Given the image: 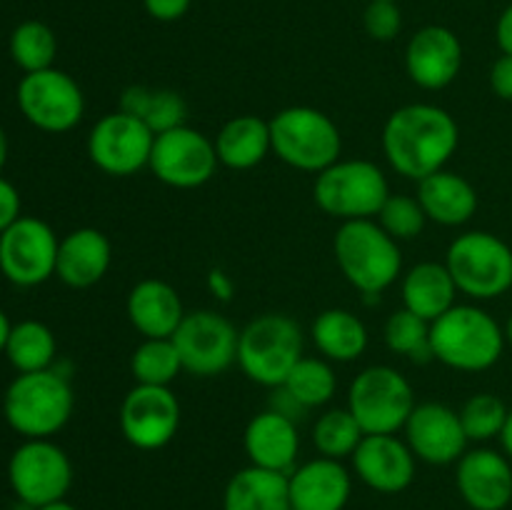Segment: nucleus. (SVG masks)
Instances as JSON below:
<instances>
[{"label": "nucleus", "instance_id": "1", "mask_svg": "<svg viewBox=\"0 0 512 510\" xmlns=\"http://www.w3.org/2000/svg\"><path fill=\"white\" fill-rule=\"evenodd\" d=\"M458 145V120L433 103L403 105L383 125V153L390 168L415 183L445 170Z\"/></svg>", "mask_w": 512, "mask_h": 510}, {"label": "nucleus", "instance_id": "2", "mask_svg": "<svg viewBox=\"0 0 512 510\" xmlns=\"http://www.w3.org/2000/svg\"><path fill=\"white\" fill-rule=\"evenodd\" d=\"M433 360L460 373L490 370L505 350V328L480 305L455 303L430 323Z\"/></svg>", "mask_w": 512, "mask_h": 510}, {"label": "nucleus", "instance_id": "3", "mask_svg": "<svg viewBox=\"0 0 512 510\" xmlns=\"http://www.w3.org/2000/svg\"><path fill=\"white\" fill-rule=\"evenodd\" d=\"M75 410L70 375L58 368L18 373L3 395L5 423L25 440L53 438L68 425Z\"/></svg>", "mask_w": 512, "mask_h": 510}, {"label": "nucleus", "instance_id": "4", "mask_svg": "<svg viewBox=\"0 0 512 510\" xmlns=\"http://www.w3.org/2000/svg\"><path fill=\"white\" fill-rule=\"evenodd\" d=\"M333 255L343 278L363 295L378 298L403 278V250L375 218L340 223Z\"/></svg>", "mask_w": 512, "mask_h": 510}, {"label": "nucleus", "instance_id": "5", "mask_svg": "<svg viewBox=\"0 0 512 510\" xmlns=\"http://www.w3.org/2000/svg\"><path fill=\"white\" fill-rule=\"evenodd\" d=\"M273 153L285 165L303 173H315L338 163L343 135L328 113L310 105H290L270 118Z\"/></svg>", "mask_w": 512, "mask_h": 510}, {"label": "nucleus", "instance_id": "6", "mask_svg": "<svg viewBox=\"0 0 512 510\" xmlns=\"http://www.w3.org/2000/svg\"><path fill=\"white\" fill-rule=\"evenodd\" d=\"M303 358V330L290 315H255L238 338V368L245 378L263 388H280Z\"/></svg>", "mask_w": 512, "mask_h": 510}, {"label": "nucleus", "instance_id": "7", "mask_svg": "<svg viewBox=\"0 0 512 510\" xmlns=\"http://www.w3.org/2000/svg\"><path fill=\"white\" fill-rule=\"evenodd\" d=\"M313 198L325 215L340 223L368 220L378 218L380 208L390 198V183L373 160L340 158L315 175Z\"/></svg>", "mask_w": 512, "mask_h": 510}, {"label": "nucleus", "instance_id": "8", "mask_svg": "<svg viewBox=\"0 0 512 510\" xmlns=\"http://www.w3.org/2000/svg\"><path fill=\"white\" fill-rule=\"evenodd\" d=\"M415 405L413 385L393 365L360 370L348 388V410L365 435H398Z\"/></svg>", "mask_w": 512, "mask_h": 510}, {"label": "nucleus", "instance_id": "9", "mask_svg": "<svg viewBox=\"0 0 512 510\" xmlns=\"http://www.w3.org/2000/svg\"><path fill=\"white\" fill-rule=\"evenodd\" d=\"M445 265L463 295L493 300L512 288V248L488 230H468L450 243Z\"/></svg>", "mask_w": 512, "mask_h": 510}, {"label": "nucleus", "instance_id": "10", "mask_svg": "<svg viewBox=\"0 0 512 510\" xmlns=\"http://www.w3.org/2000/svg\"><path fill=\"white\" fill-rule=\"evenodd\" d=\"M240 330L233 320L210 308L190 310L173 333V343L185 373L195 378H215L238 363Z\"/></svg>", "mask_w": 512, "mask_h": 510}, {"label": "nucleus", "instance_id": "11", "mask_svg": "<svg viewBox=\"0 0 512 510\" xmlns=\"http://www.w3.org/2000/svg\"><path fill=\"white\" fill-rule=\"evenodd\" d=\"M15 100L23 118L43 133H68L78 128L85 115V95L78 80L58 68L25 73Z\"/></svg>", "mask_w": 512, "mask_h": 510}, {"label": "nucleus", "instance_id": "12", "mask_svg": "<svg viewBox=\"0 0 512 510\" xmlns=\"http://www.w3.org/2000/svg\"><path fill=\"white\" fill-rule=\"evenodd\" d=\"M8 483L15 498L40 508L68 495L73 485V463L50 438L23 440L8 460Z\"/></svg>", "mask_w": 512, "mask_h": 510}, {"label": "nucleus", "instance_id": "13", "mask_svg": "<svg viewBox=\"0 0 512 510\" xmlns=\"http://www.w3.org/2000/svg\"><path fill=\"white\" fill-rule=\"evenodd\" d=\"M155 133L133 115L115 110L95 120L88 133V158L110 178H130L150 165Z\"/></svg>", "mask_w": 512, "mask_h": 510}, {"label": "nucleus", "instance_id": "14", "mask_svg": "<svg viewBox=\"0 0 512 510\" xmlns=\"http://www.w3.org/2000/svg\"><path fill=\"white\" fill-rule=\"evenodd\" d=\"M183 410L178 395L163 385H138L125 393L118 410L123 438L143 453L163 450L180 430Z\"/></svg>", "mask_w": 512, "mask_h": 510}, {"label": "nucleus", "instance_id": "15", "mask_svg": "<svg viewBox=\"0 0 512 510\" xmlns=\"http://www.w3.org/2000/svg\"><path fill=\"white\" fill-rule=\"evenodd\" d=\"M58 235L45 220L20 215L0 233V273L18 288H35L55 275Z\"/></svg>", "mask_w": 512, "mask_h": 510}, {"label": "nucleus", "instance_id": "16", "mask_svg": "<svg viewBox=\"0 0 512 510\" xmlns=\"http://www.w3.org/2000/svg\"><path fill=\"white\" fill-rule=\"evenodd\" d=\"M218 165L220 160L213 138L185 123L168 133L155 135L148 168L168 188L193 190L208 183Z\"/></svg>", "mask_w": 512, "mask_h": 510}, {"label": "nucleus", "instance_id": "17", "mask_svg": "<svg viewBox=\"0 0 512 510\" xmlns=\"http://www.w3.org/2000/svg\"><path fill=\"white\" fill-rule=\"evenodd\" d=\"M403 433L415 458L428 465L458 463L470 443L458 410L435 400L415 405Z\"/></svg>", "mask_w": 512, "mask_h": 510}, {"label": "nucleus", "instance_id": "18", "mask_svg": "<svg viewBox=\"0 0 512 510\" xmlns=\"http://www.w3.org/2000/svg\"><path fill=\"white\" fill-rule=\"evenodd\" d=\"M463 70V43L445 25H425L405 48V73L418 88L443 90Z\"/></svg>", "mask_w": 512, "mask_h": 510}, {"label": "nucleus", "instance_id": "19", "mask_svg": "<svg viewBox=\"0 0 512 510\" xmlns=\"http://www.w3.org/2000/svg\"><path fill=\"white\" fill-rule=\"evenodd\" d=\"M355 475L375 493L395 495L413 485L418 458L398 435H365L350 455Z\"/></svg>", "mask_w": 512, "mask_h": 510}, {"label": "nucleus", "instance_id": "20", "mask_svg": "<svg viewBox=\"0 0 512 510\" xmlns=\"http://www.w3.org/2000/svg\"><path fill=\"white\" fill-rule=\"evenodd\" d=\"M455 485L473 510H505L512 503V463L493 448L465 450L455 468Z\"/></svg>", "mask_w": 512, "mask_h": 510}, {"label": "nucleus", "instance_id": "21", "mask_svg": "<svg viewBox=\"0 0 512 510\" xmlns=\"http://www.w3.org/2000/svg\"><path fill=\"white\" fill-rule=\"evenodd\" d=\"M288 490L293 510H345L353 493V475L343 460L318 455L290 470Z\"/></svg>", "mask_w": 512, "mask_h": 510}, {"label": "nucleus", "instance_id": "22", "mask_svg": "<svg viewBox=\"0 0 512 510\" xmlns=\"http://www.w3.org/2000/svg\"><path fill=\"white\" fill-rule=\"evenodd\" d=\"M243 448L250 465L288 475L300 453L298 423L275 408L263 410L245 425Z\"/></svg>", "mask_w": 512, "mask_h": 510}, {"label": "nucleus", "instance_id": "23", "mask_svg": "<svg viewBox=\"0 0 512 510\" xmlns=\"http://www.w3.org/2000/svg\"><path fill=\"white\" fill-rule=\"evenodd\" d=\"M110 263H113V245L103 230H70L65 238H60L55 278L75 290L93 288L108 275Z\"/></svg>", "mask_w": 512, "mask_h": 510}, {"label": "nucleus", "instance_id": "24", "mask_svg": "<svg viewBox=\"0 0 512 510\" xmlns=\"http://www.w3.org/2000/svg\"><path fill=\"white\" fill-rule=\"evenodd\" d=\"M125 313L143 338H173L188 310L173 285L158 278H143L130 288Z\"/></svg>", "mask_w": 512, "mask_h": 510}, {"label": "nucleus", "instance_id": "25", "mask_svg": "<svg viewBox=\"0 0 512 510\" xmlns=\"http://www.w3.org/2000/svg\"><path fill=\"white\" fill-rule=\"evenodd\" d=\"M418 203L433 223L460 228L478 213V190L468 178L453 170H438L418 183Z\"/></svg>", "mask_w": 512, "mask_h": 510}, {"label": "nucleus", "instance_id": "26", "mask_svg": "<svg viewBox=\"0 0 512 510\" xmlns=\"http://www.w3.org/2000/svg\"><path fill=\"white\" fill-rule=\"evenodd\" d=\"M458 285L450 275L448 265L423 260L413 265L408 273L400 278V295H403V308L415 313L418 318L435 323L440 315L448 313L458 303Z\"/></svg>", "mask_w": 512, "mask_h": 510}, {"label": "nucleus", "instance_id": "27", "mask_svg": "<svg viewBox=\"0 0 512 510\" xmlns=\"http://www.w3.org/2000/svg\"><path fill=\"white\" fill-rule=\"evenodd\" d=\"M220 165L230 170H250L273 153L270 120L258 115H235L213 138Z\"/></svg>", "mask_w": 512, "mask_h": 510}, {"label": "nucleus", "instance_id": "28", "mask_svg": "<svg viewBox=\"0 0 512 510\" xmlns=\"http://www.w3.org/2000/svg\"><path fill=\"white\" fill-rule=\"evenodd\" d=\"M223 510H293L288 475L255 465L238 470L225 485Z\"/></svg>", "mask_w": 512, "mask_h": 510}, {"label": "nucleus", "instance_id": "29", "mask_svg": "<svg viewBox=\"0 0 512 510\" xmlns=\"http://www.w3.org/2000/svg\"><path fill=\"white\" fill-rule=\"evenodd\" d=\"M315 348L330 363H355L368 350V328L363 320L345 308H328L313 320Z\"/></svg>", "mask_w": 512, "mask_h": 510}, {"label": "nucleus", "instance_id": "30", "mask_svg": "<svg viewBox=\"0 0 512 510\" xmlns=\"http://www.w3.org/2000/svg\"><path fill=\"white\" fill-rule=\"evenodd\" d=\"M118 110L143 120L155 135L180 128L188 120V103L178 90L150 85H128L120 95Z\"/></svg>", "mask_w": 512, "mask_h": 510}, {"label": "nucleus", "instance_id": "31", "mask_svg": "<svg viewBox=\"0 0 512 510\" xmlns=\"http://www.w3.org/2000/svg\"><path fill=\"white\" fill-rule=\"evenodd\" d=\"M285 395L298 405L303 413L313 408H323L338 393V375H335L333 363L325 358H303L293 365L285 383L280 385Z\"/></svg>", "mask_w": 512, "mask_h": 510}, {"label": "nucleus", "instance_id": "32", "mask_svg": "<svg viewBox=\"0 0 512 510\" xmlns=\"http://www.w3.org/2000/svg\"><path fill=\"white\" fill-rule=\"evenodd\" d=\"M5 358L18 373H38V370L55 368L58 340H55L53 330L40 320H20L10 330Z\"/></svg>", "mask_w": 512, "mask_h": 510}, {"label": "nucleus", "instance_id": "33", "mask_svg": "<svg viewBox=\"0 0 512 510\" xmlns=\"http://www.w3.org/2000/svg\"><path fill=\"white\" fill-rule=\"evenodd\" d=\"M183 370L173 338H143L130 355V375L138 385H163L170 388Z\"/></svg>", "mask_w": 512, "mask_h": 510}, {"label": "nucleus", "instance_id": "34", "mask_svg": "<svg viewBox=\"0 0 512 510\" xmlns=\"http://www.w3.org/2000/svg\"><path fill=\"white\" fill-rule=\"evenodd\" d=\"M55 55H58V38L43 20H23L10 33V58L23 73L55 68Z\"/></svg>", "mask_w": 512, "mask_h": 510}, {"label": "nucleus", "instance_id": "35", "mask_svg": "<svg viewBox=\"0 0 512 510\" xmlns=\"http://www.w3.org/2000/svg\"><path fill=\"white\" fill-rule=\"evenodd\" d=\"M365 438L363 428L353 413L345 408H330L323 415H318L313 425V445L323 458L345 460L355 453L360 440Z\"/></svg>", "mask_w": 512, "mask_h": 510}, {"label": "nucleus", "instance_id": "36", "mask_svg": "<svg viewBox=\"0 0 512 510\" xmlns=\"http://www.w3.org/2000/svg\"><path fill=\"white\" fill-rule=\"evenodd\" d=\"M385 345L390 353L403 355L413 363H428L433 360V345H430V323L410 313L408 308L393 310L385 320L383 328Z\"/></svg>", "mask_w": 512, "mask_h": 510}, {"label": "nucleus", "instance_id": "37", "mask_svg": "<svg viewBox=\"0 0 512 510\" xmlns=\"http://www.w3.org/2000/svg\"><path fill=\"white\" fill-rule=\"evenodd\" d=\"M510 408L503 398L495 393H475L470 395L458 410L460 423H463L465 435L470 443H488V440L500 438L508 420Z\"/></svg>", "mask_w": 512, "mask_h": 510}, {"label": "nucleus", "instance_id": "38", "mask_svg": "<svg viewBox=\"0 0 512 510\" xmlns=\"http://www.w3.org/2000/svg\"><path fill=\"white\" fill-rule=\"evenodd\" d=\"M380 228L395 238L398 243L403 240H415L425 230V223H428V215H425L423 205L418 203V198L413 195H393L385 200V205L380 208L378 218Z\"/></svg>", "mask_w": 512, "mask_h": 510}, {"label": "nucleus", "instance_id": "39", "mask_svg": "<svg viewBox=\"0 0 512 510\" xmlns=\"http://www.w3.org/2000/svg\"><path fill=\"white\" fill-rule=\"evenodd\" d=\"M365 33L378 43H390L398 38L400 28H403V13H400L398 3H388V0H370L368 8L363 13Z\"/></svg>", "mask_w": 512, "mask_h": 510}, {"label": "nucleus", "instance_id": "40", "mask_svg": "<svg viewBox=\"0 0 512 510\" xmlns=\"http://www.w3.org/2000/svg\"><path fill=\"white\" fill-rule=\"evenodd\" d=\"M193 0H143L145 13L158 23H175L190 10Z\"/></svg>", "mask_w": 512, "mask_h": 510}, {"label": "nucleus", "instance_id": "41", "mask_svg": "<svg viewBox=\"0 0 512 510\" xmlns=\"http://www.w3.org/2000/svg\"><path fill=\"white\" fill-rule=\"evenodd\" d=\"M20 218V193L10 180L0 178V233Z\"/></svg>", "mask_w": 512, "mask_h": 510}, {"label": "nucleus", "instance_id": "42", "mask_svg": "<svg viewBox=\"0 0 512 510\" xmlns=\"http://www.w3.org/2000/svg\"><path fill=\"white\" fill-rule=\"evenodd\" d=\"M490 90L500 100H512V55H500L490 68Z\"/></svg>", "mask_w": 512, "mask_h": 510}, {"label": "nucleus", "instance_id": "43", "mask_svg": "<svg viewBox=\"0 0 512 510\" xmlns=\"http://www.w3.org/2000/svg\"><path fill=\"white\" fill-rule=\"evenodd\" d=\"M208 290L220 300V303H228L235 293V283L223 268H213L208 273Z\"/></svg>", "mask_w": 512, "mask_h": 510}, {"label": "nucleus", "instance_id": "44", "mask_svg": "<svg viewBox=\"0 0 512 510\" xmlns=\"http://www.w3.org/2000/svg\"><path fill=\"white\" fill-rule=\"evenodd\" d=\"M495 40L503 55H512V3L500 13L498 25H495Z\"/></svg>", "mask_w": 512, "mask_h": 510}, {"label": "nucleus", "instance_id": "45", "mask_svg": "<svg viewBox=\"0 0 512 510\" xmlns=\"http://www.w3.org/2000/svg\"><path fill=\"white\" fill-rule=\"evenodd\" d=\"M500 443H503V453L512 460V408L508 413V420H505L503 433H500Z\"/></svg>", "mask_w": 512, "mask_h": 510}, {"label": "nucleus", "instance_id": "46", "mask_svg": "<svg viewBox=\"0 0 512 510\" xmlns=\"http://www.w3.org/2000/svg\"><path fill=\"white\" fill-rule=\"evenodd\" d=\"M10 330H13V323L8 320L5 310H0V353H5V345H8Z\"/></svg>", "mask_w": 512, "mask_h": 510}, {"label": "nucleus", "instance_id": "47", "mask_svg": "<svg viewBox=\"0 0 512 510\" xmlns=\"http://www.w3.org/2000/svg\"><path fill=\"white\" fill-rule=\"evenodd\" d=\"M8 150H10L8 135H5L3 125H0V170H3L5 163H8Z\"/></svg>", "mask_w": 512, "mask_h": 510}, {"label": "nucleus", "instance_id": "48", "mask_svg": "<svg viewBox=\"0 0 512 510\" xmlns=\"http://www.w3.org/2000/svg\"><path fill=\"white\" fill-rule=\"evenodd\" d=\"M35 510H78L75 508V505H70L68 500H55V503H48V505H40V508H35Z\"/></svg>", "mask_w": 512, "mask_h": 510}, {"label": "nucleus", "instance_id": "49", "mask_svg": "<svg viewBox=\"0 0 512 510\" xmlns=\"http://www.w3.org/2000/svg\"><path fill=\"white\" fill-rule=\"evenodd\" d=\"M505 343L512 348V315L508 318V325H505Z\"/></svg>", "mask_w": 512, "mask_h": 510}, {"label": "nucleus", "instance_id": "50", "mask_svg": "<svg viewBox=\"0 0 512 510\" xmlns=\"http://www.w3.org/2000/svg\"><path fill=\"white\" fill-rule=\"evenodd\" d=\"M388 3H398V0H388Z\"/></svg>", "mask_w": 512, "mask_h": 510}]
</instances>
